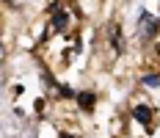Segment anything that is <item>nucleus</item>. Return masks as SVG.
I'll return each mask as SVG.
<instances>
[{
	"label": "nucleus",
	"mask_w": 160,
	"mask_h": 138,
	"mask_svg": "<svg viewBox=\"0 0 160 138\" xmlns=\"http://www.w3.org/2000/svg\"><path fill=\"white\" fill-rule=\"evenodd\" d=\"M61 28H66V14H55V19H52V31H61Z\"/></svg>",
	"instance_id": "5"
},
{
	"label": "nucleus",
	"mask_w": 160,
	"mask_h": 138,
	"mask_svg": "<svg viewBox=\"0 0 160 138\" xmlns=\"http://www.w3.org/2000/svg\"><path fill=\"white\" fill-rule=\"evenodd\" d=\"M61 138H69V135H61Z\"/></svg>",
	"instance_id": "8"
},
{
	"label": "nucleus",
	"mask_w": 160,
	"mask_h": 138,
	"mask_svg": "<svg viewBox=\"0 0 160 138\" xmlns=\"http://www.w3.org/2000/svg\"><path fill=\"white\" fill-rule=\"evenodd\" d=\"M141 86H146V89H158L160 86V75H144L141 77Z\"/></svg>",
	"instance_id": "3"
},
{
	"label": "nucleus",
	"mask_w": 160,
	"mask_h": 138,
	"mask_svg": "<svg viewBox=\"0 0 160 138\" xmlns=\"http://www.w3.org/2000/svg\"><path fill=\"white\" fill-rule=\"evenodd\" d=\"M58 91L64 94V97H72V89H69V86H61V89H58Z\"/></svg>",
	"instance_id": "7"
},
{
	"label": "nucleus",
	"mask_w": 160,
	"mask_h": 138,
	"mask_svg": "<svg viewBox=\"0 0 160 138\" xmlns=\"http://www.w3.org/2000/svg\"><path fill=\"white\" fill-rule=\"evenodd\" d=\"M78 100H80V105H83V108H94V94H80Z\"/></svg>",
	"instance_id": "6"
},
{
	"label": "nucleus",
	"mask_w": 160,
	"mask_h": 138,
	"mask_svg": "<svg viewBox=\"0 0 160 138\" xmlns=\"http://www.w3.org/2000/svg\"><path fill=\"white\" fill-rule=\"evenodd\" d=\"M158 19H160V17H158Z\"/></svg>",
	"instance_id": "9"
},
{
	"label": "nucleus",
	"mask_w": 160,
	"mask_h": 138,
	"mask_svg": "<svg viewBox=\"0 0 160 138\" xmlns=\"http://www.w3.org/2000/svg\"><path fill=\"white\" fill-rule=\"evenodd\" d=\"M160 31V19H155L152 14H141V22H138V36H141V42H152L155 39V33Z\"/></svg>",
	"instance_id": "1"
},
{
	"label": "nucleus",
	"mask_w": 160,
	"mask_h": 138,
	"mask_svg": "<svg viewBox=\"0 0 160 138\" xmlns=\"http://www.w3.org/2000/svg\"><path fill=\"white\" fill-rule=\"evenodd\" d=\"M113 50H116V53H122V50H124V44H122V33H119L116 25H113Z\"/></svg>",
	"instance_id": "4"
},
{
	"label": "nucleus",
	"mask_w": 160,
	"mask_h": 138,
	"mask_svg": "<svg viewBox=\"0 0 160 138\" xmlns=\"http://www.w3.org/2000/svg\"><path fill=\"white\" fill-rule=\"evenodd\" d=\"M135 119H138L141 124H149V122H152V110H149L146 105H138V108H135Z\"/></svg>",
	"instance_id": "2"
}]
</instances>
